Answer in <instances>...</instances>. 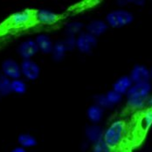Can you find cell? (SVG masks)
<instances>
[{"instance_id": "obj_18", "label": "cell", "mask_w": 152, "mask_h": 152, "mask_svg": "<svg viewBox=\"0 0 152 152\" xmlns=\"http://www.w3.org/2000/svg\"><path fill=\"white\" fill-rule=\"evenodd\" d=\"M12 80L4 75H0V93L3 95H8L12 93Z\"/></svg>"}, {"instance_id": "obj_23", "label": "cell", "mask_w": 152, "mask_h": 152, "mask_svg": "<svg viewBox=\"0 0 152 152\" xmlns=\"http://www.w3.org/2000/svg\"><path fill=\"white\" fill-rule=\"evenodd\" d=\"M142 127L147 129L149 127H151L152 125V110H147L144 114H143V116H142Z\"/></svg>"}, {"instance_id": "obj_1", "label": "cell", "mask_w": 152, "mask_h": 152, "mask_svg": "<svg viewBox=\"0 0 152 152\" xmlns=\"http://www.w3.org/2000/svg\"><path fill=\"white\" fill-rule=\"evenodd\" d=\"M151 91V85L149 82L133 84L127 93L128 104L134 109L143 107Z\"/></svg>"}, {"instance_id": "obj_20", "label": "cell", "mask_w": 152, "mask_h": 152, "mask_svg": "<svg viewBox=\"0 0 152 152\" xmlns=\"http://www.w3.org/2000/svg\"><path fill=\"white\" fill-rule=\"evenodd\" d=\"M82 27H83V25L80 22H73V23L68 24L66 26L67 36H75L76 33L80 31Z\"/></svg>"}, {"instance_id": "obj_15", "label": "cell", "mask_w": 152, "mask_h": 152, "mask_svg": "<svg viewBox=\"0 0 152 152\" xmlns=\"http://www.w3.org/2000/svg\"><path fill=\"white\" fill-rule=\"evenodd\" d=\"M67 48L65 45L64 41H58L57 43L54 44L53 46V52H52V54H53V60L56 61H61L64 59L65 55H66V53L67 52Z\"/></svg>"}, {"instance_id": "obj_8", "label": "cell", "mask_w": 152, "mask_h": 152, "mask_svg": "<svg viewBox=\"0 0 152 152\" xmlns=\"http://www.w3.org/2000/svg\"><path fill=\"white\" fill-rule=\"evenodd\" d=\"M3 75L8 77L9 79L17 80L21 75V67L20 66L13 60H6L2 64Z\"/></svg>"}, {"instance_id": "obj_26", "label": "cell", "mask_w": 152, "mask_h": 152, "mask_svg": "<svg viewBox=\"0 0 152 152\" xmlns=\"http://www.w3.org/2000/svg\"><path fill=\"white\" fill-rule=\"evenodd\" d=\"M12 152H26V151L23 147H17L14 150H12Z\"/></svg>"}, {"instance_id": "obj_24", "label": "cell", "mask_w": 152, "mask_h": 152, "mask_svg": "<svg viewBox=\"0 0 152 152\" xmlns=\"http://www.w3.org/2000/svg\"><path fill=\"white\" fill-rule=\"evenodd\" d=\"M94 152H111V148L102 140L94 144Z\"/></svg>"}, {"instance_id": "obj_19", "label": "cell", "mask_w": 152, "mask_h": 152, "mask_svg": "<svg viewBox=\"0 0 152 152\" xmlns=\"http://www.w3.org/2000/svg\"><path fill=\"white\" fill-rule=\"evenodd\" d=\"M26 89H27V87L25 81L18 80V79L12 80V91L13 93L22 94L26 92Z\"/></svg>"}, {"instance_id": "obj_5", "label": "cell", "mask_w": 152, "mask_h": 152, "mask_svg": "<svg viewBox=\"0 0 152 152\" xmlns=\"http://www.w3.org/2000/svg\"><path fill=\"white\" fill-rule=\"evenodd\" d=\"M20 67L21 73L26 79L30 80H35L39 78L40 74V68L34 61L31 60H24L21 63Z\"/></svg>"}, {"instance_id": "obj_27", "label": "cell", "mask_w": 152, "mask_h": 152, "mask_svg": "<svg viewBox=\"0 0 152 152\" xmlns=\"http://www.w3.org/2000/svg\"><path fill=\"white\" fill-rule=\"evenodd\" d=\"M147 102H148V104H149L150 106L152 107V95L150 97V98H149V99H148V101H147Z\"/></svg>"}, {"instance_id": "obj_25", "label": "cell", "mask_w": 152, "mask_h": 152, "mask_svg": "<svg viewBox=\"0 0 152 152\" xmlns=\"http://www.w3.org/2000/svg\"><path fill=\"white\" fill-rule=\"evenodd\" d=\"M63 41L68 51H71L76 47V39L75 36H66V38Z\"/></svg>"}, {"instance_id": "obj_17", "label": "cell", "mask_w": 152, "mask_h": 152, "mask_svg": "<svg viewBox=\"0 0 152 152\" xmlns=\"http://www.w3.org/2000/svg\"><path fill=\"white\" fill-rule=\"evenodd\" d=\"M18 141L23 148H30V147H33L37 144V140L35 139V137L31 136L30 134L19 135Z\"/></svg>"}, {"instance_id": "obj_4", "label": "cell", "mask_w": 152, "mask_h": 152, "mask_svg": "<svg viewBox=\"0 0 152 152\" xmlns=\"http://www.w3.org/2000/svg\"><path fill=\"white\" fill-rule=\"evenodd\" d=\"M97 45L96 37L87 32H81L76 39V47L83 53H88Z\"/></svg>"}, {"instance_id": "obj_29", "label": "cell", "mask_w": 152, "mask_h": 152, "mask_svg": "<svg viewBox=\"0 0 152 152\" xmlns=\"http://www.w3.org/2000/svg\"><path fill=\"white\" fill-rule=\"evenodd\" d=\"M1 96H2V94H1V93H0V97H1Z\"/></svg>"}, {"instance_id": "obj_28", "label": "cell", "mask_w": 152, "mask_h": 152, "mask_svg": "<svg viewBox=\"0 0 152 152\" xmlns=\"http://www.w3.org/2000/svg\"><path fill=\"white\" fill-rule=\"evenodd\" d=\"M151 75L152 76V69H151Z\"/></svg>"}, {"instance_id": "obj_10", "label": "cell", "mask_w": 152, "mask_h": 152, "mask_svg": "<svg viewBox=\"0 0 152 152\" xmlns=\"http://www.w3.org/2000/svg\"><path fill=\"white\" fill-rule=\"evenodd\" d=\"M34 19L42 24L52 25L58 21L59 16L49 10H38L34 12Z\"/></svg>"}, {"instance_id": "obj_16", "label": "cell", "mask_w": 152, "mask_h": 152, "mask_svg": "<svg viewBox=\"0 0 152 152\" xmlns=\"http://www.w3.org/2000/svg\"><path fill=\"white\" fill-rule=\"evenodd\" d=\"M88 119L94 123H97L99 122L102 118V115H103V109L99 107L98 105L94 104V105H92L88 109Z\"/></svg>"}, {"instance_id": "obj_14", "label": "cell", "mask_w": 152, "mask_h": 152, "mask_svg": "<svg viewBox=\"0 0 152 152\" xmlns=\"http://www.w3.org/2000/svg\"><path fill=\"white\" fill-rule=\"evenodd\" d=\"M36 44L39 47V50L41 51L43 53H51L54 46L51 39L45 34H41L37 37Z\"/></svg>"}, {"instance_id": "obj_6", "label": "cell", "mask_w": 152, "mask_h": 152, "mask_svg": "<svg viewBox=\"0 0 152 152\" xmlns=\"http://www.w3.org/2000/svg\"><path fill=\"white\" fill-rule=\"evenodd\" d=\"M34 18V12L31 11H23L16 12L9 18V22L12 26L20 27L29 24L31 19Z\"/></svg>"}, {"instance_id": "obj_11", "label": "cell", "mask_w": 152, "mask_h": 152, "mask_svg": "<svg viewBox=\"0 0 152 152\" xmlns=\"http://www.w3.org/2000/svg\"><path fill=\"white\" fill-rule=\"evenodd\" d=\"M133 84L134 83H133L130 76H122L114 83L113 89L115 91L118 92L121 94H127L128 91L130 89V88L133 86Z\"/></svg>"}, {"instance_id": "obj_9", "label": "cell", "mask_w": 152, "mask_h": 152, "mask_svg": "<svg viewBox=\"0 0 152 152\" xmlns=\"http://www.w3.org/2000/svg\"><path fill=\"white\" fill-rule=\"evenodd\" d=\"M39 52V47L36 44V41L26 40L18 47V53L24 60H30Z\"/></svg>"}, {"instance_id": "obj_3", "label": "cell", "mask_w": 152, "mask_h": 152, "mask_svg": "<svg viewBox=\"0 0 152 152\" xmlns=\"http://www.w3.org/2000/svg\"><path fill=\"white\" fill-rule=\"evenodd\" d=\"M107 24L114 28H120L131 24L134 20L133 14L126 10H115L106 17Z\"/></svg>"}, {"instance_id": "obj_7", "label": "cell", "mask_w": 152, "mask_h": 152, "mask_svg": "<svg viewBox=\"0 0 152 152\" xmlns=\"http://www.w3.org/2000/svg\"><path fill=\"white\" fill-rule=\"evenodd\" d=\"M151 76V75L150 70L146 66L142 65L135 66L130 73V78L134 84L149 82Z\"/></svg>"}, {"instance_id": "obj_22", "label": "cell", "mask_w": 152, "mask_h": 152, "mask_svg": "<svg viewBox=\"0 0 152 152\" xmlns=\"http://www.w3.org/2000/svg\"><path fill=\"white\" fill-rule=\"evenodd\" d=\"M95 102H96V105L101 107L102 109L109 108V107H113L109 102L108 99L107 98L106 94H99V95L95 96Z\"/></svg>"}, {"instance_id": "obj_2", "label": "cell", "mask_w": 152, "mask_h": 152, "mask_svg": "<svg viewBox=\"0 0 152 152\" xmlns=\"http://www.w3.org/2000/svg\"><path fill=\"white\" fill-rule=\"evenodd\" d=\"M124 133L125 123L122 121H115L105 131L103 136V141L110 148H115L122 142Z\"/></svg>"}, {"instance_id": "obj_12", "label": "cell", "mask_w": 152, "mask_h": 152, "mask_svg": "<svg viewBox=\"0 0 152 152\" xmlns=\"http://www.w3.org/2000/svg\"><path fill=\"white\" fill-rule=\"evenodd\" d=\"M103 130L97 125H91L86 129V137L94 144L103 140Z\"/></svg>"}, {"instance_id": "obj_13", "label": "cell", "mask_w": 152, "mask_h": 152, "mask_svg": "<svg viewBox=\"0 0 152 152\" xmlns=\"http://www.w3.org/2000/svg\"><path fill=\"white\" fill-rule=\"evenodd\" d=\"M88 32L94 37L100 36L106 32L107 30V24L102 20H94L87 26Z\"/></svg>"}, {"instance_id": "obj_21", "label": "cell", "mask_w": 152, "mask_h": 152, "mask_svg": "<svg viewBox=\"0 0 152 152\" xmlns=\"http://www.w3.org/2000/svg\"><path fill=\"white\" fill-rule=\"evenodd\" d=\"M106 95H107V98L108 99V101H109V102L111 103V105H112V106H114V105H115V104L119 103V102L122 101V94H119L118 92L115 91L114 89H113V90H111V91L107 92Z\"/></svg>"}]
</instances>
